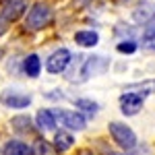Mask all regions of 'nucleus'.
Segmentation results:
<instances>
[{"label": "nucleus", "mask_w": 155, "mask_h": 155, "mask_svg": "<svg viewBox=\"0 0 155 155\" xmlns=\"http://www.w3.org/2000/svg\"><path fill=\"white\" fill-rule=\"evenodd\" d=\"M50 21H52V8H50V4H46V2H35L33 8L27 12L25 27L29 31H39L46 25H50Z\"/></svg>", "instance_id": "1"}, {"label": "nucleus", "mask_w": 155, "mask_h": 155, "mask_svg": "<svg viewBox=\"0 0 155 155\" xmlns=\"http://www.w3.org/2000/svg\"><path fill=\"white\" fill-rule=\"evenodd\" d=\"M110 134H112V139H114L122 149H126V151H130V149L137 147V134L132 132L130 126H126V124H122V122H110Z\"/></svg>", "instance_id": "2"}, {"label": "nucleus", "mask_w": 155, "mask_h": 155, "mask_svg": "<svg viewBox=\"0 0 155 155\" xmlns=\"http://www.w3.org/2000/svg\"><path fill=\"white\" fill-rule=\"evenodd\" d=\"M107 66H110V60L107 58H104V56H89V58L83 60V66L79 68V77L74 81L81 83V81H87V79H91L95 74H101Z\"/></svg>", "instance_id": "3"}, {"label": "nucleus", "mask_w": 155, "mask_h": 155, "mask_svg": "<svg viewBox=\"0 0 155 155\" xmlns=\"http://www.w3.org/2000/svg\"><path fill=\"white\" fill-rule=\"evenodd\" d=\"M54 118L58 120L62 126L71 128V130H83L85 126H87L83 114L72 112V110H54Z\"/></svg>", "instance_id": "4"}, {"label": "nucleus", "mask_w": 155, "mask_h": 155, "mask_svg": "<svg viewBox=\"0 0 155 155\" xmlns=\"http://www.w3.org/2000/svg\"><path fill=\"white\" fill-rule=\"evenodd\" d=\"M71 60H72L71 52L66 48H60V50H56V52L50 54V58L46 60V68H48V72H52V74H58V72H64L68 68Z\"/></svg>", "instance_id": "5"}, {"label": "nucleus", "mask_w": 155, "mask_h": 155, "mask_svg": "<svg viewBox=\"0 0 155 155\" xmlns=\"http://www.w3.org/2000/svg\"><path fill=\"white\" fill-rule=\"evenodd\" d=\"M0 101H2L6 107L21 110V107H27L29 104H31V95L19 91V89H4V91L0 93Z\"/></svg>", "instance_id": "6"}, {"label": "nucleus", "mask_w": 155, "mask_h": 155, "mask_svg": "<svg viewBox=\"0 0 155 155\" xmlns=\"http://www.w3.org/2000/svg\"><path fill=\"white\" fill-rule=\"evenodd\" d=\"M27 4H29V0H4L0 17L6 23H12V21H17V19L23 17V12L27 11Z\"/></svg>", "instance_id": "7"}, {"label": "nucleus", "mask_w": 155, "mask_h": 155, "mask_svg": "<svg viewBox=\"0 0 155 155\" xmlns=\"http://www.w3.org/2000/svg\"><path fill=\"white\" fill-rule=\"evenodd\" d=\"M143 101H145V97L141 95V93L126 91V93H122V97H120V110H122L124 116H134V114L141 112Z\"/></svg>", "instance_id": "8"}, {"label": "nucleus", "mask_w": 155, "mask_h": 155, "mask_svg": "<svg viewBox=\"0 0 155 155\" xmlns=\"http://www.w3.org/2000/svg\"><path fill=\"white\" fill-rule=\"evenodd\" d=\"M2 155H35V153H33V149H31L27 143L12 139V141H8V143L4 145Z\"/></svg>", "instance_id": "9"}, {"label": "nucleus", "mask_w": 155, "mask_h": 155, "mask_svg": "<svg viewBox=\"0 0 155 155\" xmlns=\"http://www.w3.org/2000/svg\"><path fill=\"white\" fill-rule=\"evenodd\" d=\"M35 124L39 130L48 132V130H54L56 126V118H54V112L52 110H39L35 114Z\"/></svg>", "instance_id": "10"}, {"label": "nucleus", "mask_w": 155, "mask_h": 155, "mask_svg": "<svg viewBox=\"0 0 155 155\" xmlns=\"http://www.w3.org/2000/svg\"><path fill=\"white\" fill-rule=\"evenodd\" d=\"M72 145H74V137H72L68 130H58L54 134V149H56L58 153L68 151Z\"/></svg>", "instance_id": "11"}, {"label": "nucleus", "mask_w": 155, "mask_h": 155, "mask_svg": "<svg viewBox=\"0 0 155 155\" xmlns=\"http://www.w3.org/2000/svg\"><path fill=\"white\" fill-rule=\"evenodd\" d=\"M39 71H41L39 56H37V54H29V56L23 60V72L27 77H33V79H35L37 74H39Z\"/></svg>", "instance_id": "12"}, {"label": "nucleus", "mask_w": 155, "mask_h": 155, "mask_svg": "<svg viewBox=\"0 0 155 155\" xmlns=\"http://www.w3.org/2000/svg\"><path fill=\"white\" fill-rule=\"evenodd\" d=\"M74 41L79 46H83V48H93L99 41V35H97L95 31H77L74 33Z\"/></svg>", "instance_id": "13"}, {"label": "nucleus", "mask_w": 155, "mask_h": 155, "mask_svg": "<svg viewBox=\"0 0 155 155\" xmlns=\"http://www.w3.org/2000/svg\"><path fill=\"white\" fill-rule=\"evenodd\" d=\"M143 48L155 52V19H151L149 23H145L143 31Z\"/></svg>", "instance_id": "14"}, {"label": "nucleus", "mask_w": 155, "mask_h": 155, "mask_svg": "<svg viewBox=\"0 0 155 155\" xmlns=\"http://www.w3.org/2000/svg\"><path fill=\"white\" fill-rule=\"evenodd\" d=\"M124 91H132V93H141V95H149L151 91H155V81H145V83H132L126 85Z\"/></svg>", "instance_id": "15"}, {"label": "nucleus", "mask_w": 155, "mask_h": 155, "mask_svg": "<svg viewBox=\"0 0 155 155\" xmlns=\"http://www.w3.org/2000/svg\"><path fill=\"white\" fill-rule=\"evenodd\" d=\"M12 128L17 132H31L33 130L31 118L29 116H17V118H12Z\"/></svg>", "instance_id": "16"}, {"label": "nucleus", "mask_w": 155, "mask_h": 155, "mask_svg": "<svg viewBox=\"0 0 155 155\" xmlns=\"http://www.w3.org/2000/svg\"><path fill=\"white\" fill-rule=\"evenodd\" d=\"M74 106L79 107L81 112H85L87 116H93V114H97V110H99V106H97L95 101H91V99H77Z\"/></svg>", "instance_id": "17"}, {"label": "nucleus", "mask_w": 155, "mask_h": 155, "mask_svg": "<svg viewBox=\"0 0 155 155\" xmlns=\"http://www.w3.org/2000/svg\"><path fill=\"white\" fill-rule=\"evenodd\" d=\"M33 153L35 155H60L56 149H54V145H50L48 141H37L35 143V147H33Z\"/></svg>", "instance_id": "18"}, {"label": "nucleus", "mask_w": 155, "mask_h": 155, "mask_svg": "<svg viewBox=\"0 0 155 155\" xmlns=\"http://www.w3.org/2000/svg\"><path fill=\"white\" fill-rule=\"evenodd\" d=\"M134 19H137L139 23H141V21H143V23H149V21H151V15H149V4H147V2H145L143 6H139V11H134Z\"/></svg>", "instance_id": "19"}, {"label": "nucleus", "mask_w": 155, "mask_h": 155, "mask_svg": "<svg viewBox=\"0 0 155 155\" xmlns=\"http://www.w3.org/2000/svg\"><path fill=\"white\" fill-rule=\"evenodd\" d=\"M134 50H137V44H134V41H130V39H128V41L118 44V52H120V54H132Z\"/></svg>", "instance_id": "20"}, {"label": "nucleus", "mask_w": 155, "mask_h": 155, "mask_svg": "<svg viewBox=\"0 0 155 155\" xmlns=\"http://www.w3.org/2000/svg\"><path fill=\"white\" fill-rule=\"evenodd\" d=\"M6 27H8V23H6V21H4V19L0 17V35H2V33L6 31Z\"/></svg>", "instance_id": "21"}, {"label": "nucleus", "mask_w": 155, "mask_h": 155, "mask_svg": "<svg viewBox=\"0 0 155 155\" xmlns=\"http://www.w3.org/2000/svg\"><path fill=\"white\" fill-rule=\"evenodd\" d=\"M81 155H95V153H93V151H83Z\"/></svg>", "instance_id": "22"}, {"label": "nucleus", "mask_w": 155, "mask_h": 155, "mask_svg": "<svg viewBox=\"0 0 155 155\" xmlns=\"http://www.w3.org/2000/svg\"><path fill=\"white\" fill-rule=\"evenodd\" d=\"M79 2H87V0H79Z\"/></svg>", "instance_id": "23"}, {"label": "nucleus", "mask_w": 155, "mask_h": 155, "mask_svg": "<svg viewBox=\"0 0 155 155\" xmlns=\"http://www.w3.org/2000/svg\"><path fill=\"white\" fill-rule=\"evenodd\" d=\"M0 155H2V151H0Z\"/></svg>", "instance_id": "24"}]
</instances>
